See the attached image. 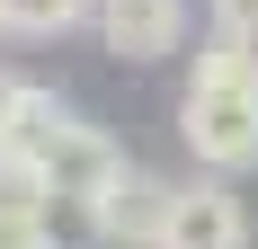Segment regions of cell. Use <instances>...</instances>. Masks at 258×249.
I'll list each match as a JSON object with an SVG mask.
<instances>
[{"mask_svg":"<svg viewBox=\"0 0 258 249\" xmlns=\"http://www.w3.org/2000/svg\"><path fill=\"white\" fill-rule=\"evenodd\" d=\"M178 143L205 178H249L258 169V45L205 36L187 53L178 89Z\"/></svg>","mask_w":258,"mask_h":249,"instance_id":"1","label":"cell"},{"mask_svg":"<svg viewBox=\"0 0 258 249\" xmlns=\"http://www.w3.org/2000/svg\"><path fill=\"white\" fill-rule=\"evenodd\" d=\"M62 116V98H53L45 80H18V72H0V160H27L36 151V134Z\"/></svg>","mask_w":258,"mask_h":249,"instance_id":"7","label":"cell"},{"mask_svg":"<svg viewBox=\"0 0 258 249\" xmlns=\"http://www.w3.org/2000/svg\"><path fill=\"white\" fill-rule=\"evenodd\" d=\"M0 249H62L53 240V187L27 160H0Z\"/></svg>","mask_w":258,"mask_h":249,"instance_id":"6","label":"cell"},{"mask_svg":"<svg viewBox=\"0 0 258 249\" xmlns=\"http://www.w3.org/2000/svg\"><path fill=\"white\" fill-rule=\"evenodd\" d=\"M27 169L45 178L53 187V205H72V214H89V205H98V187L116 169H125V151L107 143L98 125L89 116H72V107H62V116L45 125V134H36V151H27Z\"/></svg>","mask_w":258,"mask_h":249,"instance_id":"2","label":"cell"},{"mask_svg":"<svg viewBox=\"0 0 258 249\" xmlns=\"http://www.w3.org/2000/svg\"><path fill=\"white\" fill-rule=\"evenodd\" d=\"M152 249H249V205H240V178H178L169 187V214H160Z\"/></svg>","mask_w":258,"mask_h":249,"instance_id":"3","label":"cell"},{"mask_svg":"<svg viewBox=\"0 0 258 249\" xmlns=\"http://www.w3.org/2000/svg\"><path fill=\"white\" fill-rule=\"evenodd\" d=\"M89 27L116 63H169L187 45V0H98Z\"/></svg>","mask_w":258,"mask_h":249,"instance_id":"5","label":"cell"},{"mask_svg":"<svg viewBox=\"0 0 258 249\" xmlns=\"http://www.w3.org/2000/svg\"><path fill=\"white\" fill-rule=\"evenodd\" d=\"M89 18H98V0H0V36H18V45H53Z\"/></svg>","mask_w":258,"mask_h":249,"instance_id":"8","label":"cell"},{"mask_svg":"<svg viewBox=\"0 0 258 249\" xmlns=\"http://www.w3.org/2000/svg\"><path fill=\"white\" fill-rule=\"evenodd\" d=\"M214 36H232V45H258V0H205Z\"/></svg>","mask_w":258,"mask_h":249,"instance_id":"9","label":"cell"},{"mask_svg":"<svg viewBox=\"0 0 258 249\" xmlns=\"http://www.w3.org/2000/svg\"><path fill=\"white\" fill-rule=\"evenodd\" d=\"M169 187H178V178H160V169H143V160H125V169L98 187V205L80 214V223H89V240H107V249H152L160 214H169Z\"/></svg>","mask_w":258,"mask_h":249,"instance_id":"4","label":"cell"}]
</instances>
